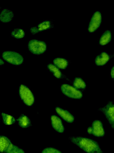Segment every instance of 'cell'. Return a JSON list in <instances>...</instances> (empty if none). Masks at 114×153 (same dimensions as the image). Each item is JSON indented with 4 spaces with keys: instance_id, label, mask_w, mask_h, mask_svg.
Masks as SVG:
<instances>
[{
    "instance_id": "6da1fadb",
    "label": "cell",
    "mask_w": 114,
    "mask_h": 153,
    "mask_svg": "<svg viewBox=\"0 0 114 153\" xmlns=\"http://www.w3.org/2000/svg\"><path fill=\"white\" fill-rule=\"evenodd\" d=\"M69 139L87 153H102L98 143L91 139L81 137H70Z\"/></svg>"
},
{
    "instance_id": "7a4b0ae2",
    "label": "cell",
    "mask_w": 114,
    "mask_h": 153,
    "mask_svg": "<svg viewBox=\"0 0 114 153\" xmlns=\"http://www.w3.org/2000/svg\"><path fill=\"white\" fill-rule=\"evenodd\" d=\"M28 47L31 53L37 55L44 53L47 48L45 42L36 39L30 40L28 42Z\"/></svg>"
},
{
    "instance_id": "3957f363",
    "label": "cell",
    "mask_w": 114,
    "mask_h": 153,
    "mask_svg": "<svg viewBox=\"0 0 114 153\" xmlns=\"http://www.w3.org/2000/svg\"><path fill=\"white\" fill-rule=\"evenodd\" d=\"M2 57L7 62L15 65L21 64L24 60L23 56L20 53L10 51H7L3 52Z\"/></svg>"
},
{
    "instance_id": "277c9868",
    "label": "cell",
    "mask_w": 114,
    "mask_h": 153,
    "mask_svg": "<svg viewBox=\"0 0 114 153\" xmlns=\"http://www.w3.org/2000/svg\"><path fill=\"white\" fill-rule=\"evenodd\" d=\"M98 110L104 113L111 127L114 129V102L109 101L104 106L99 108Z\"/></svg>"
},
{
    "instance_id": "5b68a950",
    "label": "cell",
    "mask_w": 114,
    "mask_h": 153,
    "mask_svg": "<svg viewBox=\"0 0 114 153\" xmlns=\"http://www.w3.org/2000/svg\"><path fill=\"white\" fill-rule=\"evenodd\" d=\"M20 97L25 104L31 106L34 103V99L33 94L30 89L23 85H21L19 88Z\"/></svg>"
},
{
    "instance_id": "8992f818",
    "label": "cell",
    "mask_w": 114,
    "mask_h": 153,
    "mask_svg": "<svg viewBox=\"0 0 114 153\" xmlns=\"http://www.w3.org/2000/svg\"><path fill=\"white\" fill-rule=\"evenodd\" d=\"M61 90L65 95L71 98L80 99L82 97V93L80 91L67 84L62 85Z\"/></svg>"
},
{
    "instance_id": "52a82bcc",
    "label": "cell",
    "mask_w": 114,
    "mask_h": 153,
    "mask_svg": "<svg viewBox=\"0 0 114 153\" xmlns=\"http://www.w3.org/2000/svg\"><path fill=\"white\" fill-rule=\"evenodd\" d=\"M88 132L97 137H101L104 135V131L102 122L99 120H94L91 126L87 129Z\"/></svg>"
},
{
    "instance_id": "ba28073f",
    "label": "cell",
    "mask_w": 114,
    "mask_h": 153,
    "mask_svg": "<svg viewBox=\"0 0 114 153\" xmlns=\"http://www.w3.org/2000/svg\"><path fill=\"white\" fill-rule=\"evenodd\" d=\"M54 25L52 21L46 20L40 23L37 26L31 27L30 32L32 35L39 32L53 28Z\"/></svg>"
},
{
    "instance_id": "9c48e42d",
    "label": "cell",
    "mask_w": 114,
    "mask_h": 153,
    "mask_svg": "<svg viewBox=\"0 0 114 153\" xmlns=\"http://www.w3.org/2000/svg\"><path fill=\"white\" fill-rule=\"evenodd\" d=\"M102 21V16L99 11L96 12L93 15L88 27V30L90 32L95 31L99 27Z\"/></svg>"
},
{
    "instance_id": "30bf717a",
    "label": "cell",
    "mask_w": 114,
    "mask_h": 153,
    "mask_svg": "<svg viewBox=\"0 0 114 153\" xmlns=\"http://www.w3.org/2000/svg\"><path fill=\"white\" fill-rule=\"evenodd\" d=\"M50 119L52 126L54 129L58 132H63L64 128L61 120L55 115H52Z\"/></svg>"
},
{
    "instance_id": "8fae6325",
    "label": "cell",
    "mask_w": 114,
    "mask_h": 153,
    "mask_svg": "<svg viewBox=\"0 0 114 153\" xmlns=\"http://www.w3.org/2000/svg\"><path fill=\"white\" fill-rule=\"evenodd\" d=\"M14 14L13 12L7 9H3L0 14V20L4 23L8 22L11 21Z\"/></svg>"
},
{
    "instance_id": "7c38bea8",
    "label": "cell",
    "mask_w": 114,
    "mask_h": 153,
    "mask_svg": "<svg viewBox=\"0 0 114 153\" xmlns=\"http://www.w3.org/2000/svg\"><path fill=\"white\" fill-rule=\"evenodd\" d=\"M55 110L57 113L66 121L71 123L74 121V117L67 111L58 107L56 108Z\"/></svg>"
},
{
    "instance_id": "4fadbf2b",
    "label": "cell",
    "mask_w": 114,
    "mask_h": 153,
    "mask_svg": "<svg viewBox=\"0 0 114 153\" xmlns=\"http://www.w3.org/2000/svg\"><path fill=\"white\" fill-rule=\"evenodd\" d=\"M12 143L7 137L1 135L0 137V152L1 153H6Z\"/></svg>"
},
{
    "instance_id": "5bb4252c",
    "label": "cell",
    "mask_w": 114,
    "mask_h": 153,
    "mask_svg": "<svg viewBox=\"0 0 114 153\" xmlns=\"http://www.w3.org/2000/svg\"><path fill=\"white\" fill-rule=\"evenodd\" d=\"M109 59V55L106 53L103 52L96 57L95 59V62L97 65H103L108 61Z\"/></svg>"
},
{
    "instance_id": "9a60e30c",
    "label": "cell",
    "mask_w": 114,
    "mask_h": 153,
    "mask_svg": "<svg viewBox=\"0 0 114 153\" xmlns=\"http://www.w3.org/2000/svg\"><path fill=\"white\" fill-rule=\"evenodd\" d=\"M17 120L18 125L22 128H27L31 126V122L29 119L23 114L21 115Z\"/></svg>"
},
{
    "instance_id": "2e32d148",
    "label": "cell",
    "mask_w": 114,
    "mask_h": 153,
    "mask_svg": "<svg viewBox=\"0 0 114 153\" xmlns=\"http://www.w3.org/2000/svg\"><path fill=\"white\" fill-rule=\"evenodd\" d=\"M53 63L56 66L62 69L66 68L68 65V61L66 59L59 57L55 58L53 60Z\"/></svg>"
},
{
    "instance_id": "e0dca14e",
    "label": "cell",
    "mask_w": 114,
    "mask_h": 153,
    "mask_svg": "<svg viewBox=\"0 0 114 153\" xmlns=\"http://www.w3.org/2000/svg\"><path fill=\"white\" fill-rule=\"evenodd\" d=\"M111 38V34L110 31L106 30L101 36L99 40V43L102 45H105L110 41Z\"/></svg>"
},
{
    "instance_id": "ac0fdd59",
    "label": "cell",
    "mask_w": 114,
    "mask_h": 153,
    "mask_svg": "<svg viewBox=\"0 0 114 153\" xmlns=\"http://www.w3.org/2000/svg\"><path fill=\"white\" fill-rule=\"evenodd\" d=\"M48 69L52 72L54 76L58 78H61L63 76L62 73L58 68L52 64H49L47 65Z\"/></svg>"
},
{
    "instance_id": "d6986e66",
    "label": "cell",
    "mask_w": 114,
    "mask_h": 153,
    "mask_svg": "<svg viewBox=\"0 0 114 153\" xmlns=\"http://www.w3.org/2000/svg\"><path fill=\"white\" fill-rule=\"evenodd\" d=\"M1 115L3 121L5 125H10L14 124L15 122V119L11 115L4 113H1Z\"/></svg>"
},
{
    "instance_id": "ffe728a7",
    "label": "cell",
    "mask_w": 114,
    "mask_h": 153,
    "mask_svg": "<svg viewBox=\"0 0 114 153\" xmlns=\"http://www.w3.org/2000/svg\"><path fill=\"white\" fill-rule=\"evenodd\" d=\"M25 32L21 28H15L12 31L11 33V36L17 39L23 38L25 36Z\"/></svg>"
},
{
    "instance_id": "44dd1931",
    "label": "cell",
    "mask_w": 114,
    "mask_h": 153,
    "mask_svg": "<svg viewBox=\"0 0 114 153\" xmlns=\"http://www.w3.org/2000/svg\"><path fill=\"white\" fill-rule=\"evenodd\" d=\"M73 84L74 87L77 89H84L86 87L85 82L80 78H75Z\"/></svg>"
},
{
    "instance_id": "7402d4cb",
    "label": "cell",
    "mask_w": 114,
    "mask_h": 153,
    "mask_svg": "<svg viewBox=\"0 0 114 153\" xmlns=\"http://www.w3.org/2000/svg\"><path fill=\"white\" fill-rule=\"evenodd\" d=\"M6 153H25L22 149L12 143L7 149Z\"/></svg>"
},
{
    "instance_id": "603a6c76",
    "label": "cell",
    "mask_w": 114,
    "mask_h": 153,
    "mask_svg": "<svg viewBox=\"0 0 114 153\" xmlns=\"http://www.w3.org/2000/svg\"><path fill=\"white\" fill-rule=\"evenodd\" d=\"M42 153H62L60 151L56 149L48 147L44 149Z\"/></svg>"
},
{
    "instance_id": "cb8c5ba5",
    "label": "cell",
    "mask_w": 114,
    "mask_h": 153,
    "mask_svg": "<svg viewBox=\"0 0 114 153\" xmlns=\"http://www.w3.org/2000/svg\"><path fill=\"white\" fill-rule=\"evenodd\" d=\"M110 75L112 78L114 80V66L111 70Z\"/></svg>"
},
{
    "instance_id": "d4e9b609",
    "label": "cell",
    "mask_w": 114,
    "mask_h": 153,
    "mask_svg": "<svg viewBox=\"0 0 114 153\" xmlns=\"http://www.w3.org/2000/svg\"><path fill=\"white\" fill-rule=\"evenodd\" d=\"M0 63L1 65H3L4 64V61L2 60L1 59H0Z\"/></svg>"
}]
</instances>
